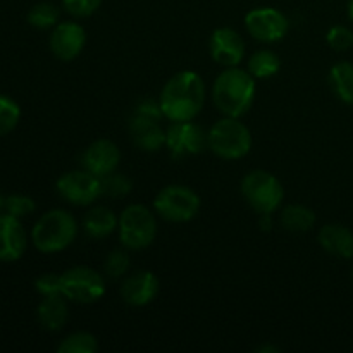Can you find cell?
Segmentation results:
<instances>
[{
    "label": "cell",
    "instance_id": "obj_1",
    "mask_svg": "<svg viewBox=\"0 0 353 353\" xmlns=\"http://www.w3.org/2000/svg\"><path fill=\"white\" fill-rule=\"evenodd\" d=\"M159 102L164 117L171 123L193 121L205 103V83L202 76L195 71L174 74L162 88Z\"/></svg>",
    "mask_w": 353,
    "mask_h": 353
},
{
    "label": "cell",
    "instance_id": "obj_2",
    "mask_svg": "<svg viewBox=\"0 0 353 353\" xmlns=\"http://www.w3.org/2000/svg\"><path fill=\"white\" fill-rule=\"evenodd\" d=\"M255 78L245 69L226 68L216 78L212 99L217 109L228 117H241L250 110L255 99Z\"/></svg>",
    "mask_w": 353,
    "mask_h": 353
},
{
    "label": "cell",
    "instance_id": "obj_3",
    "mask_svg": "<svg viewBox=\"0 0 353 353\" xmlns=\"http://www.w3.org/2000/svg\"><path fill=\"white\" fill-rule=\"evenodd\" d=\"M78 236V221L64 209H52L34 223L31 241L41 254H57L74 243Z\"/></svg>",
    "mask_w": 353,
    "mask_h": 353
},
{
    "label": "cell",
    "instance_id": "obj_4",
    "mask_svg": "<svg viewBox=\"0 0 353 353\" xmlns=\"http://www.w3.org/2000/svg\"><path fill=\"white\" fill-rule=\"evenodd\" d=\"M207 138L210 150L226 161H238L252 148V133L240 117L224 116L207 131Z\"/></svg>",
    "mask_w": 353,
    "mask_h": 353
},
{
    "label": "cell",
    "instance_id": "obj_5",
    "mask_svg": "<svg viewBox=\"0 0 353 353\" xmlns=\"http://www.w3.org/2000/svg\"><path fill=\"white\" fill-rule=\"evenodd\" d=\"M241 195L248 205L261 216V214H272L281 207L285 200V188L272 172L255 169L241 179Z\"/></svg>",
    "mask_w": 353,
    "mask_h": 353
},
{
    "label": "cell",
    "instance_id": "obj_6",
    "mask_svg": "<svg viewBox=\"0 0 353 353\" xmlns=\"http://www.w3.org/2000/svg\"><path fill=\"white\" fill-rule=\"evenodd\" d=\"M117 231L124 247L130 250H143L154 243L157 234V221L148 207L133 203L121 212Z\"/></svg>",
    "mask_w": 353,
    "mask_h": 353
},
{
    "label": "cell",
    "instance_id": "obj_7",
    "mask_svg": "<svg viewBox=\"0 0 353 353\" xmlns=\"http://www.w3.org/2000/svg\"><path fill=\"white\" fill-rule=\"evenodd\" d=\"M200 196L183 185H169L154 199V209L169 223H188L200 212Z\"/></svg>",
    "mask_w": 353,
    "mask_h": 353
},
{
    "label": "cell",
    "instance_id": "obj_8",
    "mask_svg": "<svg viewBox=\"0 0 353 353\" xmlns=\"http://www.w3.org/2000/svg\"><path fill=\"white\" fill-rule=\"evenodd\" d=\"M62 295L69 302L95 303L105 295V279L95 269L76 265L61 274Z\"/></svg>",
    "mask_w": 353,
    "mask_h": 353
},
{
    "label": "cell",
    "instance_id": "obj_9",
    "mask_svg": "<svg viewBox=\"0 0 353 353\" xmlns=\"http://www.w3.org/2000/svg\"><path fill=\"white\" fill-rule=\"evenodd\" d=\"M55 188L59 195L72 205H92L99 196H102L100 178L86 169L64 172L55 183Z\"/></svg>",
    "mask_w": 353,
    "mask_h": 353
},
{
    "label": "cell",
    "instance_id": "obj_10",
    "mask_svg": "<svg viewBox=\"0 0 353 353\" xmlns=\"http://www.w3.org/2000/svg\"><path fill=\"white\" fill-rule=\"evenodd\" d=\"M207 147H209L207 133L193 121L171 123V126L165 130V148L176 161L188 155L202 154Z\"/></svg>",
    "mask_w": 353,
    "mask_h": 353
},
{
    "label": "cell",
    "instance_id": "obj_11",
    "mask_svg": "<svg viewBox=\"0 0 353 353\" xmlns=\"http://www.w3.org/2000/svg\"><path fill=\"white\" fill-rule=\"evenodd\" d=\"M245 28L248 34L264 43H276L283 40L290 30V21L274 7H257L245 16Z\"/></svg>",
    "mask_w": 353,
    "mask_h": 353
},
{
    "label": "cell",
    "instance_id": "obj_12",
    "mask_svg": "<svg viewBox=\"0 0 353 353\" xmlns=\"http://www.w3.org/2000/svg\"><path fill=\"white\" fill-rule=\"evenodd\" d=\"M86 43V31L76 21H62L52 28L48 47L59 61H74Z\"/></svg>",
    "mask_w": 353,
    "mask_h": 353
},
{
    "label": "cell",
    "instance_id": "obj_13",
    "mask_svg": "<svg viewBox=\"0 0 353 353\" xmlns=\"http://www.w3.org/2000/svg\"><path fill=\"white\" fill-rule=\"evenodd\" d=\"M209 47L212 59L223 68H236L245 59V41L233 28H217Z\"/></svg>",
    "mask_w": 353,
    "mask_h": 353
},
{
    "label": "cell",
    "instance_id": "obj_14",
    "mask_svg": "<svg viewBox=\"0 0 353 353\" xmlns=\"http://www.w3.org/2000/svg\"><path fill=\"white\" fill-rule=\"evenodd\" d=\"M28 248V236L23 223L7 212H0V262L19 261Z\"/></svg>",
    "mask_w": 353,
    "mask_h": 353
},
{
    "label": "cell",
    "instance_id": "obj_15",
    "mask_svg": "<svg viewBox=\"0 0 353 353\" xmlns=\"http://www.w3.org/2000/svg\"><path fill=\"white\" fill-rule=\"evenodd\" d=\"M83 169L90 171L92 174L103 178L117 169L121 161V150L112 140L100 138L93 141L83 154Z\"/></svg>",
    "mask_w": 353,
    "mask_h": 353
},
{
    "label": "cell",
    "instance_id": "obj_16",
    "mask_svg": "<svg viewBox=\"0 0 353 353\" xmlns=\"http://www.w3.org/2000/svg\"><path fill=\"white\" fill-rule=\"evenodd\" d=\"M159 293V279L150 271H137L128 276L121 286V296L131 307H145L155 300Z\"/></svg>",
    "mask_w": 353,
    "mask_h": 353
},
{
    "label": "cell",
    "instance_id": "obj_17",
    "mask_svg": "<svg viewBox=\"0 0 353 353\" xmlns=\"http://www.w3.org/2000/svg\"><path fill=\"white\" fill-rule=\"evenodd\" d=\"M130 134L133 143L140 150L157 152L165 147V131L161 123L150 117L133 114L130 121Z\"/></svg>",
    "mask_w": 353,
    "mask_h": 353
},
{
    "label": "cell",
    "instance_id": "obj_18",
    "mask_svg": "<svg viewBox=\"0 0 353 353\" xmlns=\"http://www.w3.org/2000/svg\"><path fill=\"white\" fill-rule=\"evenodd\" d=\"M319 243L338 259H353V233L343 224H326L319 231Z\"/></svg>",
    "mask_w": 353,
    "mask_h": 353
},
{
    "label": "cell",
    "instance_id": "obj_19",
    "mask_svg": "<svg viewBox=\"0 0 353 353\" xmlns=\"http://www.w3.org/2000/svg\"><path fill=\"white\" fill-rule=\"evenodd\" d=\"M38 323L47 331H61L69 319L68 299L64 295H48L41 299L37 309Z\"/></svg>",
    "mask_w": 353,
    "mask_h": 353
},
{
    "label": "cell",
    "instance_id": "obj_20",
    "mask_svg": "<svg viewBox=\"0 0 353 353\" xmlns=\"http://www.w3.org/2000/svg\"><path fill=\"white\" fill-rule=\"evenodd\" d=\"M117 224H119V217L109 207L103 205L93 207L83 217V230L90 238H95V240H102L112 234L117 230Z\"/></svg>",
    "mask_w": 353,
    "mask_h": 353
},
{
    "label": "cell",
    "instance_id": "obj_21",
    "mask_svg": "<svg viewBox=\"0 0 353 353\" xmlns=\"http://www.w3.org/2000/svg\"><path fill=\"white\" fill-rule=\"evenodd\" d=\"M316 224V212L300 203L286 205L281 212V226L292 233H307Z\"/></svg>",
    "mask_w": 353,
    "mask_h": 353
},
{
    "label": "cell",
    "instance_id": "obj_22",
    "mask_svg": "<svg viewBox=\"0 0 353 353\" xmlns=\"http://www.w3.org/2000/svg\"><path fill=\"white\" fill-rule=\"evenodd\" d=\"M330 85L334 95L347 105H353V64L338 62L330 71Z\"/></svg>",
    "mask_w": 353,
    "mask_h": 353
},
{
    "label": "cell",
    "instance_id": "obj_23",
    "mask_svg": "<svg viewBox=\"0 0 353 353\" xmlns=\"http://www.w3.org/2000/svg\"><path fill=\"white\" fill-rule=\"evenodd\" d=\"M281 69V59L269 48L254 52L248 59L247 71L254 76L255 79H269Z\"/></svg>",
    "mask_w": 353,
    "mask_h": 353
},
{
    "label": "cell",
    "instance_id": "obj_24",
    "mask_svg": "<svg viewBox=\"0 0 353 353\" xmlns=\"http://www.w3.org/2000/svg\"><path fill=\"white\" fill-rule=\"evenodd\" d=\"M59 7L50 2H38L28 12L26 19L30 26L37 28V30H52L59 24Z\"/></svg>",
    "mask_w": 353,
    "mask_h": 353
},
{
    "label": "cell",
    "instance_id": "obj_25",
    "mask_svg": "<svg viewBox=\"0 0 353 353\" xmlns=\"http://www.w3.org/2000/svg\"><path fill=\"white\" fill-rule=\"evenodd\" d=\"M99 350L97 338L86 331H76L59 343V353H93Z\"/></svg>",
    "mask_w": 353,
    "mask_h": 353
},
{
    "label": "cell",
    "instance_id": "obj_26",
    "mask_svg": "<svg viewBox=\"0 0 353 353\" xmlns=\"http://www.w3.org/2000/svg\"><path fill=\"white\" fill-rule=\"evenodd\" d=\"M100 186H102V196L109 199H123L133 188V181L123 172H110V174L100 178Z\"/></svg>",
    "mask_w": 353,
    "mask_h": 353
},
{
    "label": "cell",
    "instance_id": "obj_27",
    "mask_svg": "<svg viewBox=\"0 0 353 353\" xmlns=\"http://www.w3.org/2000/svg\"><path fill=\"white\" fill-rule=\"evenodd\" d=\"M21 121V107L10 97L0 93V137L12 133Z\"/></svg>",
    "mask_w": 353,
    "mask_h": 353
},
{
    "label": "cell",
    "instance_id": "obj_28",
    "mask_svg": "<svg viewBox=\"0 0 353 353\" xmlns=\"http://www.w3.org/2000/svg\"><path fill=\"white\" fill-rule=\"evenodd\" d=\"M34 210H37L34 200L28 195H21V193H14V195L6 196V202H3V212L17 217V219H23V217L30 216Z\"/></svg>",
    "mask_w": 353,
    "mask_h": 353
},
{
    "label": "cell",
    "instance_id": "obj_29",
    "mask_svg": "<svg viewBox=\"0 0 353 353\" xmlns=\"http://www.w3.org/2000/svg\"><path fill=\"white\" fill-rule=\"evenodd\" d=\"M131 259L126 250H112L107 255L105 262H103V271L107 276L117 279L123 278L128 271H130Z\"/></svg>",
    "mask_w": 353,
    "mask_h": 353
},
{
    "label": "cell",
    "instance_id": "obj_30",
    "mask_svg": "<svg viewBox=\"0 0 353 353\" xmlns=\"http://www.w3.org/2000/svg\"><path fill=\"white\" fill-rule=\"evenodd\" d=\"M326 41L333 50L336 52H345L348 48L353 47V31L347 26H333L326 34Z\"/></svg>",
    "mask_w": 353,
    "mask_h": 353
},
{
    "label": "cell",
    "instance_id": "obj_31",
    "mask_svg": "<svg viewBox=\"0 0 353 353\" xmlns=\"http://www.w3.org/2000/svg\"><path fill=\"white\" fill-rule=\"evenodd\" d=\"M103 0H62V7L72 17H90L100 9Z\"/></svg>",
    "mask_w": 353,
    "mask_h": 353
},
{
    "label": "cell",
    "instance_id": "obj_32",
    "mask_svg": "<svg viewBox=\"0 0 353 353\" xmlns=\"http://www.w3.org/2000/svg\"><path fill=\"white\" fill-rule=\"evenodd\" d=\"M34 290H37L41 296L62 295L61 274H54V272L41 274L40 278H37V281H34Z\"/></svg>",
    "mask_w": 353,
    "mask_h": 353
},
{
    "label": "cell",
    "instance_id": "obj_33",
    "mask_svg": "<svg viewBox=\"0 0 353 353\" xmlns=\"http://www.w3.org/2000/svg\"><path fill=\"white\" fill-rule=\"evenodd\" d=\"M134 114L143 117H150V119L161 121L164 117V112H162V107L159 100L154 99H143L137 103L134 107Z\"/></svg>",
    "mask_w": 353,
    "mask_h": 353
},
{
    "label": "cell",
    "instance_id": "obj_34",
    "mask_svg": "<svg viewBox=\"0 0 353 353\" xmlns=\"http://www.w3.org/2000/svg\"><path fill=\"white\" fill-rule=\"evenodd\" d=\"M259 226H261L262 231H269L272 226L271 214H261V219H259Z\"/></svg>",
    "mask_w": 353,
    "mask_h": 353
},
{
    "label": "cell",
    "instance_id": "obj_35",
    "mask_svg": "<svg viewBox=\"0 0 353 353\" xmlns=\"http://www.w3.org/2000/svg\"><path fill=\"white\" fill-rule=\"evenodd\" d=\"M348 17L353 21V0H348Z\"/></svg>",
    "mask_w": 353,
    "mask_h": 353
},
{
    "label": "cell",
    "instance_id": "obj_36",
    "mask_svg": "<svg viewBox=\"0 0 353 353\" xmlns=\"http://www.w3.org/2000/svg\"><path fill=\"white\" fill-rule=\"evenodd\" d=\"M259 352H279V348H276V347H261V348H259Z\"/></svg>",
    "mask_w": 353,
    "mask_h": 353
},
{
    "label": "cell",
    "instance_id": "obj_37",
    "mask_svg": "<svg viewBox=\"0 0 353 353\" xmlns=\"http://www.w3.org/2000/svg\"><path fill=\"white\" fill-rule=\"evenodd\" d=\"M3 202H6V196L0 193V212H3Z\"/></svg>",
    "mask_w": 353,
    "mask_h": 353
},
{
    "label": "cell",
    "instance_id": "obj_38",
    "mask_svg": "<svg viewBox=\"0 0 353 353\" xmlns=\"http://www.w3.org/2000/svg\"><path fill=\"white\" fill-rule=\"evenodd\" d=\"M352 279H353V269H352Z\"/></svg>",
    "mask_w": 353,
    "mask_h": 353
}]
</instances>
